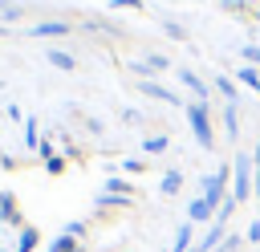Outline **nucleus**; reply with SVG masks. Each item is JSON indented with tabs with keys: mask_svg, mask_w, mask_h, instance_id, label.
<instances>
[{
	"mask_svg": "<svg viewBox=\"0 0 260 252\" xmlns=\"http://www.w3.org/2000/svg\"><path fill=\"white\" fill-rule=\"evenodd\" d=\"M256 195V175H252V154H236L232 159V199L236 203H248Z\"/></svg>",
	"mask_w": 260,
	"mask_h": 252,
	"instance_id": "obj_1",
	"label": "nucleus"
},
{
	"mask_svg": "<svg viewBox=\"0 0 260 252\" xmlns=\"http://www.w3.org/2000/svg\"><path fill=\"white\" fill-rule=\"evenodd\" d=\"M187 122H191V130H195V142H199L203 150H211V146H215V126H211L207 102H191V106H187Z\"/></svg>",
	"mask_w": 260,
	"mask_h": 252,
	"instance_id": "obj_2",
	"label": "nucleus"
},
{
	"mask_svg": "<svg viewBox=\"0 0 260 252\" xmlns=\"http://www.w3.org/2000/svg\"><path fill=\"white\" fill-rule=\"evenodd\" d=\"M211 215H215V207H211L203 195H199V199H191V211H187V219H191V224H203V219H211Z\"/></svg>",
	"mask_w": 260,
	"mask_h": 252,
	"instance_id": "obj_3",
	"label": "nucleus"
},
{
	"mask_svg": "<svg viewBox=\"0 0 260 252\" xmlns=\"http://www.w3.org/2000/svg\"><path fill=\"white\" fill-rule=\"evenodd\" d=\"M179 77H183V85H187V89L195 93V102H207V85H203V81H199V77H195L191 69H179Z\"/></svg>",
	"mask_w": 260,
	"mask_h": 252,
	"instance_id": "obj_4",
	"label": "nucleus"
},
{
	"mask_svg": "<svg viewBox=\"0 0 260 252\" xmlns=\"http://www.w3.org/2000/svg\"><path fill=\"white\" fill-rule=\"evenodd\" d=\"M236 81L260 93V69H256V65H244V69H236Z\"/></svg>",
	"mask_w": 260,
	"mask_h": 252,
	"instance_id": "obj_5",
	"label": "nucleus"
},
{
	"mask_svg": "<svg viewBox=\"0 0 260 252\" xmlns=\"http://www.w3.org/2000/svg\"><path fill=\"white\" fill-rule=\"evenodd\" d=\"M191 236H195V224L187 219V224L179 228V236H175V252H191V248H195V244H191Z\"/></svg>",
	"mask_w": 260,
	"mask_h": 252,
	"instance_id": "obj_6",
	"label": "nucleus"
},
{
	"mask_svg": "<svg viewBox=\"0 0 260 252\" xmlns=\"http://www.w3.org/2000/svg\"><path fill=\"white\" fill-rule=\"evenodd\" d=\"M223 130H228V138H236V134H240V114H236V102H228V110H223Z\"/></svg>",
	"mask_w": 260,
	"mask_h": 252,
	"instance_id": "obj_7",
	"label": "nucleus"
},
{
	"mask_svg": "<svg viewBox=\"0 0 260 252\" xmlns=\"http://www.w3.org/2000/svg\"><path fill=\"white\" fill-rule=\"evenodd\" d=\"M215 89H219L228 102H240V89H236V81H232V77H215Z\"/></svg>",
	"mask_w": 260,
	"mask_h": 252,
	"instance_id": "obj_8",
	"label": "nucleus"
},
{
	"mask_svg": "<svg viewBox=\"0 0 260 252\" xmlns=\"http://www.w3.org/2000/svg\"><path fill=\"white\" fill-rule=\"evenodd\" d=\"M179 187H183V175H179V171H167V179H162V191H167V195H175Z\"/></svg>",
	"mask_w": 260,
	"mask_h": 252,
	"instance_id": "obj_9",
	"label": "nucleus"
},
{
	"mask_svg": "<svg viewBox=\"0 0 260 252\" xmlns=\"http://www.w3.org/2000/svg\"><path fill=\"white\" fill-rule=\"evenodd\" d=\"M240 57H244V65H256V69H260V45H244Z\"/></svg>",
	"mask_w": 260,
	"mask_h": 252,
	"instance_id": "obj_10",
	"label": "nucleus"
},
{
	"mask_svg": "<svg viewBox=\"0 0 260 252\" xmlns=\"http://www.w3.org/2000/svg\"><path fill=\"white\" fill-rule=\"evenodd\" d=\"M146 93H150V98H158V102H179V98H175V93H167L162 85H146Z\"/></svg>",
	"mask_w": 260,
	"mask_h": 252,
	"instance_id": "obj_11",
	"label": "nucleus"
},
{
	"mask_svg": "<svg viewBox=\"0 0 260 252\" xmlns=\"http://www.w3.org/2000/svg\"><path fill=\"white\" fill-rule=\"evenodd\" d=\"M223 8H228L232 16H244V12H248V0H223Z\"/></svg>",
	"mask_w": 260,
	"mask_h": 252,
	"instance_id": "obj_12",
	"label": "nucleus"
},
{
	"mask_svg": "<svg viewBox=\"0 0 260 252\" xmlns=\"http://www.w3.org/2000/svg\"><path fill=\"white\" fill-rule=\"evenodd\" d=\"M252 175H256V199H260V142L252 150Z\"/></svg>",
	"mask_w": 260,
	"mask_h": 252,
	"instance_id": "obj_13",
	"label": "nucleus"
},
{
	"mask_svg": "<svg viewBox=\"0 0 260 252\" xmlns=\"http://www.w3.org/2000/svg\"><path fill=\"white\" fill-rule=\"evenodd\" d=\"M244 240H248V244H260V219H252V224H248V232H244Z\"/></svg>",
	"mask_w": 260,
	"mask_h": 252,
	"instance_id": "obj_14",
	"label": "nucleus"
},
{
	"mask_svg": "<svg viewBox=\"0 0 260 252\" xmlns=\"http://www.w3.org/2000/svg\"><path fill=\"white\" fill-rule=\"evenodd\" d=\"M162 146H167V138H162V134H154V138H146V150H162Z\"/></svg>",
	"mask_w": 260,
	"mask_h": 252,
	"instance_id": "obj_15",
	"label": "nucleus"
},
{
	"mask_svg": "<svg viewBox=\"0 0 260 252\" xmlns=\"http://www.w3.org/2000/svg\"><path fill=\"white\" fill-rule=\"evenodd\" d=\"M256 4H260V0H256Z\"/></svg>",
	"mask_w": 260,
	"mask_h": 252,
	"instance_id": "obj_16",
	"label": "nucleus"
}]
</instances>
